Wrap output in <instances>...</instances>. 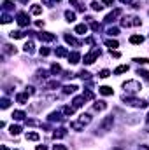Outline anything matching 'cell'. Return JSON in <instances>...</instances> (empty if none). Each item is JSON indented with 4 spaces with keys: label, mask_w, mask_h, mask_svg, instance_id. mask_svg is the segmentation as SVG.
Wrapping results in <instances>:
<instances>
[{
    "label": "cell",
    "mask_w": 149,
    "mask_h": 150,
    "mask_svg": "<svg viewBox=\"0 0 149 150\" xmlns=\"http://www.w3.org/2000/svg\"><path fill=\"white\" fill-rule=\"evenodd\" d=\"M123 87H125L126 93H132V94H135V93H139V91L142 89V86H141L137 80H126V82L123 84Z\"/></svg>",
    "instance_id": "6da1fadb"
},
{
    "label": "cell",
    "mask_w": 149,
    "mask_h": 150,
    "mask_svg": "<svg viewBox=\"0 0 149 150\" xmlns=\"http://www.w3.org/2000/svg\"><path fill=\"white\" fill-rule=\"evenodd\" d=\"M123 101L130 107H139V108H146L148 103L144 100H137V98H130V96H123Z\"/></svg>",
    "instance_id": "7a4b0ae2"
},
{
    "label": "cell",
    "mask_w": 149,
    "mask_h": 150,
    "mask_svg": "<svg viewBox=\"0 0 149 150\" xmlns=\"http://www.w3.org/2000/svg\"><path fill=\"white\" fill-rule=\"evenodd\" d=\"M98 56H100V49L93 47L91 52H88V54L84 56V63H86V65H91V63H95V59H97Z\"/></svg>",
    "instance_id": "3957f363"
},
{
    "label": "cell",
    "mask_w": 149,
    "mask_h": 150,
    "mask_svg": "<svg viewBox=\"0 0 149 150\" xmlns=\"http://www.w3.org/2000/svg\"><path fill=\"white\" fill-rule=\"evenodd\" d=\"M112 124H114V117L109 115V117H105V119L100 122V129H102V131H109V129L112 128Z\"/></svg>",
    "instance_id": "277c9868"
},
{
    "label": "cell",
    "mask_w": 149,
    "mask_h": 150,
    "mask_svg": "<svg viewBox=\"0 0 149 150\" xmlns=\"http://www.w3.org/2000/svg\"><path fill=\"white\" fill-rule=\"evenodd\" d=\"M16 21H18L19 26H28V24H30V19H28L26 12H19V14L16 16Z\"/></svg>",
    "instance_id": "5b68a950"
},
{
    "label": "cell",
    "mask_w": 149,
    "mask_h": 150,
    "mask_svg": "<svg viewBox=\"0 0 149 150\" xmlns=\"http://www.w3.org/2000/svg\"><path fill=\"white\" fill-rule=\"evenodd\" d=\"M37 38L40 40V42H53L56 37L53 35V33H47V31H40V33H37Z\"/></svg>",
    "instance_id": "8992f818"
},
{
    "label": "cell",
    "mask_w": 149,
    "mask_h": 150,
    "mask_svg": "<svg viewBox=\"0 0 149 150\" xmlns=\"http://www.w3.org/2000/svg\"><path fill=\"white\" fill-rule=\"evenodd\" d=\"M119 14H121V9H114L111 14H107V16H105V21H107V23H111V21H114Z\"/></svg>",
    "instance_id": "52a82bcc"
},
{
    "label": "cell",
    "mask_w": 149,
    "mask_h": 150,
    "mask_svg": "<svg viewBox=\"0 0 149 150\" xmlns=\"http://www.w3.org/2000/svg\"><path fill=\"white\" fill-rule=\"evenodd\" d=\"M79 59H81V54H79L77 51H74V52H70V54H68V63L76 65V63H79Z\"/></svg>",
    "instance_id": "ba28073f"
},
{
    "label": "cell",
    "mask_w": 149,
    "mask_h": 150,
    "mask_svg": "<svg viewBox=\"0 0 149 150\" xmlns=\"http://www.w3.org/2000/svg\"><path fill=\"white\" fill-rule=\"evenodd\" d=\"M54 54H56L58 58H65V56H68L70 52H68L65 47H56V49H54Z\"/></svg>",
    "instance_id": "9c48e42d"
},
{
    "label": "cell",
    "mask_w": 149,
    "mask_h": 150,
    "mask_svg": "<svg viewBox=\"0 0 149 150\" xmlns=\"http://www.w3.org/2000/svg\"><path fill=\"white\" fill-rule=\"evenodd\" d=\"M74 31H76V33H77V35H84V33H86V31H88V26H86V24H84V23H83V24H77V26H76V30H74Z\"/></svg>",
    "instance_id": "30bf717a"
},
{
    "label": "cell",
    "mask_w": 149,
    "mask_h": 150,
    "mask_svg": "<svg viewBox=\"0 0 149 150\" xmlns=\"http://www.w3.org/2000/svg\"><path fill=\"white\" fill-rule=\"evenodd\" d=\"M142 42H144V37L142 35H132L130 37V44H135L137 45V44H142Z\"/></svg>",
    "instance_id": "8fae6325"
},
{
    "label": "cell",
    "mask_w": 149,
    "mask_h": 150,
    "mask_svg": "<svg viewBox=\"0 0 149 150\" xmlns=\"http://www.w3.org/2000/svg\"><path fill=\"white\" fill-rule=\"evenodd\" d=\"M98 91H100V94H104V96H111V94H112V87H109V86H102V87H98Z\"/></svg>",
    "instance_id": "7c38bea8"
},
{
    "label": "cell",
    "mask_w": 149,
    "mask_h": 150,
    "mask_svg": "<svg viewBox=\"0 0 149 150\" xmlns=\"http://www.w3.org/2000/svg\"><path fill=\"white\" fill-rule=\"evenodd\" d=\"M65 42H67V44H70V45H76V47H79V45H81V44H79L72 35H65Z\"/></svg>",
    "instance_id": "4fadbf2b"
},
{
    "label": "cell",
    "mask_w": 149,
    "mask_h": 150,
    "mask_svg": "<svg viewBox=\"0 0 149 150\" xmlns=\"http://www.w3.org/2000/svg\"><path fill=\"white\" fill-rule=\"evenodd\" d=\"M125 72H128V65H119L112 73H114V75H121V73H125Z\"/></svg>",
    "instance_id": "5bb4252c"
},
{
    "label": "cell",
    "mask_w": 149,
    "mask_h": 150,
    "mask_svg": "<svg viewBox=\"0 0 149 150\" xmlns=\"http://www.w3.org/2000/svg\"><path fill=\"white\" fill-rule=\"evenodd\" d=\"M16 101L25 105V103L28 101V93H21V94H18V96H16Z\"/></svg>",
    "instance_id": "9a60e30c"
},
{
    "label": "cell",
    "mask_w": 149,
    "mask_h": 150,
    "mask_svg": "<svg viewBox=\"0 0 149 150\" xmlns=\"http://www.w3.org/2000/svg\"><path fill=\"white\" fill-rule=\"evenodd\" d=\"M12 119H14V121H23V119H25V112L14 110V112H12Z\"/></svg>",
    "instance_id": "2e32d148"
},
{
    "label": "cell",
    "mask_w": 149,
    "mask_h": 150,
    "mask_svg": "<svg viewBox=\"0 0 149 150\" xmlns=\"http://www.w3.org/2000/svg\"><path fill=\"white\" fill-rule=\"evenodd\" d=\"M76 89H77V86L68 84V86H65V87H63V93H65V94H72V93H76Z\"/></svg>",
    "instance_id": "e0dca14e"
},
{
    "label": "cell",
    "mask_w": 149,
    "mask_h": 150,
    "mask_svg": "<svg viewBox=\"0 0 149 150\" xmlns=\"http://www.w3.org/2000/svg\"><path fill=\"white\" fill-rule=\"evenodd\" d=\"M84 101H86V100H84V96H77V98H74V107H76V108H79V107H83V105H84Z\"/></svg>",
    "instance_id": "ac0fdd59"
},
{
    "label": "cell",
    "mask_w": 149,
    "mask_h": 150,
    "mask_svg": "<svg viewBox=\"0 0 149 150\" xmlns=\"http://www.w3.org/2000/svg\"><path fill=\"white\" fill-rule=\"evenodd\" d=\"M65 19H67L68 23L76 21V12H72V10H65Z\"/></svg>",
    "instance_id": "d6986e66"
},
{
    "label": "cell",
    "mask_w": 149,
    "mask_h": 150,
    "mask_svg": "<svg viewBox=\"0 0 149 150\" xmlns=\"http://www.w3.org/2000/svg\"><path fill=\"white\" fill-rule=\"evenodd\" d=\"M49 121H51V122H54V121L60 122V121H61V114H60V112H53V114L49 115Z\"/></svg>",
    "instance_id": "ffe728a7"
},
{
    "label": "cell",
    "mask_w": 149,
    "mask_h": 150,
    "mask_svg": "<svg viewBox=\"0 0 149 150\" xmlns=\"http://www.w3.org/2000/svg\"><path fill=\"white\" fill-rule=\"evenodd\" d=\"M70 128H72L74 131H83V129H84V124L79 121V122H72V124H70Z\"/></svg>",
    "instance_id": "44dd1931"
},
{
    "label": "cell",
    "mask_w": 149,
    "mask_h": 150,
    "mask_svg": "<svg viewBox=\"0 0 149 150\" xmlns=\"http://www.w3.org/2000/svg\"><path fill=\"white\" fill-rule=\"evenodd\" d=\"M105 45H107V47H111V51H114L116 47H119L118 40H105Z\"/></svg>",
    "instance_id": "7402d4cb"
},
{
    "label": "cell",
    "mask_w": 149,
    "mask_h": 150,
    "mask_svg": "<svg viewBox=\"0 0 149 150\" xmlns=\"http://www.w3.org/2000/svg\"><path fill=\"white\" fill-rule=\"evenodd\" d=\"M4 52H5V54H16V47L5 44V45H4Z\"/></svg>",
    "instance_id": "603a6c76"
},
{
    "label": "cell",
    "mask_w": 149,
    "mask_h": 150,
    "mask_svg": "<svg viewBox=\"0 0 149 150\" xmlns=\"http://www.w3.org/2000/svg\"><path fill=\"white\" fill-rule=\"evenodd\" d=\"M79 121H81V122H83V124L86 126V124H90V122H91V115H90V114H83Z\"/></svg>",
    "instance_id": "cb8c5ba5"
},
{
    "label": "cell",
    "mask_w": 149,
    "mask_h": 150,
    "mask_svg": "<svg viewBox=\"0 0 149 150\" xmlns=\"http://www.w3.org/2000/svg\"><path fill=\"white\" fill-rule=\"evenodd\" d=\"M53 136H54V138H63V136H67V129H63V128H61V129H56Z\"/></svg>",
    "instance_id": "d4e9b609"
},
{
    "label": "cell",
    "mask_w": 149,
    "mask_h": 150,
    "mask_svg": "<svg viewBox=\"0 0 149 150\" xmlns=\"http://www.w3.org/2000/svg\"><path fill=\"white\" fill-rule=\"evenodd\" d=\"M23 49H25V52H28V54H32V52L35 51V49H33V42H26Z\"/></svg>",
    "instance_id": "484cf974"
},
{
    "label": "cell",
    "mask_w": 149,
    "mask_h": 150,
    "mask_svg": "<svg viewBox=\"0 0 149 150\" xmlns=\"http://www.w3.org/2000/svg\"><path fill=\"white\" fill-rule=\"evenodd\" d=\"M40 136H39V133H26V140H30V142H37Z\"/></svg>",
    "instance_id": "4316f807"
},
{
    "label": "cell",
    "mask_w": 149,
    "mask_h": 150,
    "mask_svg": "<svg viewBox=\"0 0 149 150\" xmlns=\"http://www.w3.org/2000/svg\"><path fill=\"white\" fill-rule=\"evenodd\" d=\"M11 37H12V38H23L25 33H23L21 30H16V31H11Z\"/></svg>",
    "instance_id": "83f0119b"
},
{
    "label": "cell",
    "mask_w": 149,
    "mask_h": 150,
    "mask_svg": "<svg viewBox=\"0 0 149 150\" xmlns=\"http://www.w3.org/2000/svg\"><path fill=\"white\" fill-rule=\"evenodd\" d=\"M60 72H61V66H60L58 63L51 65V73H53V75H56V73H60Z\"/></svg>",
    "instance_id": "f1b7e54d"
},
{
    "label": "cell",
    "mask_w": 149,
    "mask_h": 150,
    "mask_svg": "<svg viewBox=\"0 0 149 150\" xmlns=\"http://www.w3.org/2000/svg\"><path fill=\"white\" fill-rule=\"evenodd\" d=\"M107 108V103L105 101H97L95 103V110H105Z\"/></svg>",
    "instance_id": "f546056e"
},
{
    "label": "cell",
    "mask_w": 149,
    "mask_h": 150,
    "mask_svg": "<svg viewBox=\"0 0 149 150\" xmlns=\"http://www.w3.org/2000/svg\"><path fill=\"white\" fill-rule=\"evenodd\" d=\"M46 87H47V89H58V87H60V82H58V80H51Z\"/></svg>",
    "instance_id": "4dcf8cb0"
},
{
    "label": "cell",
    "mask_w": 149,
    "mask_h": 150,
    "mask_svg": "<svg viewBox=\"0 0 149 150\" xmlns=\"http://www.w3.org/2000/svg\"><path fill=\"white\" fill-rule=\"evenodd\" d=\"M32 14H35V16L42 14V7H40V5H33V7H32Z\"/></svg>",
    "instance_id": "1f68e13d"
},
{
    "label": "cell",
    "mask_w": 149,
    "mask_h": 150,
    "mask_svg": "<svg viewBox=\"0 0 149 150\" xmlns=\"http://www.w3.org/2000/svg\"><path fill=\"white\" fill-rule=\"evenodd\" d=\"M107 33H109L111 37H116V35L119 33V28H116V26H112V28H109V30H107Z\"/></svg>",
    "instance_id": "d6a6232c"
},
{
    "label": "cell",
    "mask_w": 149,
    "mask_h": 150,
    "mask_svg": "<svg viewBox=\"0 0 149 150\" xmlns=\"http://www.w3.org/2000/svg\"><path fill=\"white\" fill-rule=\"evenodd\" d=\"M21 133V126H11V135H19Z\"/></svg>",
    "instance_id": "836d02e7"
},
{
    "label": "cell",
    "mask_w": 149,
    "mask_h": 150,
    "mask_svg": "<svg viewBox=\"0 0 149 150\" xmlns=\"http://www.w3.org/2000/svg\"><path fill=\"white\" fill-rule=\"evenodd\" d=\"M109 75H111L109 70H100V72H98V77H100V79H107Z\"/></svg>",
    "instance_id": "e575fe53"
},
{
    "label": "cell",
    "mask_w": 149,
    "mask_h": 150,
    "mask_svg": "<svg viewBox=\"0 0 149 150\" xmlns=\"http://www.w3.org/2000/svg\"><path fill=\"white\" fill-rule=\"evenodd\" d=\"M74 108H76V107H63V114H65V115H72V114H74Z\"/></svg>",
    "instance_id": "d590c367"
},
{
    "label": "cell",
    "mask_w": 149,
    "mask_h": 150,
    "mask_svg": "<svg viewBox=\"0 0 149 150\" xmlns=\"http://www.w3.org/2000/svg\"><path fill=\"white\" fill-rule=\"evenodd\" d=\"M133 61H137L139 65H148V63H149V58H135Z\"/></svg>",
    "instance_id": "8d00e7d4"
},
{
    "label": "cell",
    "mask_w": 149,
    "mask_h": 150,
    "mask_svg": "<svg viewBox=\"0 0 149 150\" xmlns=\"http://www.w3.org/2000/svg\"><path fill=\"white\" fill-rule=\"evenodd\" d=\"M12 5H14V3H12V2H9V0H5V2H4V5H2V7H4V10H11V9H12Z\"/></svg>",
    "instance_id": "74e56055"
},
{
    "label": "cell",
    "mask_w": 149,
    "mask_h": 150,
    "mask_svg": "<svg viewBox=\"0 0 149 150\" xmlns=\"http://www.w3.org/2000/svg\"><path fill=\"white\" fill-rule=\"evenodd\" d=\"M91 7H93V10H102L104 9V5L98 3V2H91Z\"/></svg>",
    "instance_id": "f35d334b"
},
{
    "label": "cell",
    "mask_w": 149,
    "mask_h": 150,
    "mask_svg": "<svg viewBox=\"0 0 149 150\" xmlns=\"http://www.w3.org/2000/svg\"><path fill=\"white\" fill-rule=\"evenodd\" d=\"M9 105H11V101H9L7 98H2V101H0V107H2V108H9Z\"/></svg>",
    "instance_id": "ab89813d"
},
{
    "label": "cell",
    "mask_w": 149,
    "mask_h": 150,
    "mask_svg": "<svg viewBox=\"0 0 149 150\" xmlns=\"http://www.w3.org/2000/svg\"><path fill=\"white\" fill-rule=\"evenodd\" d=\"M79 77H81L83 80H88V79H90V72H84V70H83V72H79Z\"/></svg>",
    "instance_id": "60d3db41"
},
{
    "label": "cell",
    "mask_w": 149,
    "mask_h": 150,
    "mask_svg": "<svg viewBox=\"0 0 149 150\" xmlns=\"http://www.w3.org/2000/svg\"><path fill=\"white\" fill-rule=\"evenodd\" d=\"M83 96H84V100H91V98H93V96H95V94H93V93H91V91H90V89H86V91H84V94H83Z\"/></svg>",
    "instance_id": "b9f144b4"
},
{
    "label": "cell",
    "mask_w": 149,
    "mask_h": 150,
    "mask_svg": "<svg viewBox=\"0 0 149 150\" xmlns=\"http://www.w3.org/2000/svg\"><path fill=\"white\" fill-rule=\"evenodd\" d=\"M139 75H142L146 80H149V72H146V70H139Z\"/></svg>",
    "instance_id": "7bdbcfd3"
},
{
    "label": "cell",
    "mask_w": 149,
    "mask_h": 150,
    "mask_svg": "<svg viewBox=\"0 0 149 150\" xmlns=\"http://www.w3.org/2000/svg\"><path fill=\"white\" fill-rule=\"evenodd\" d=\"M9 21H11V16H9V14H4V16H2V23H4V24H7Z\"/></svg>",
    "instance_id": "ee69618b"
},
{
    "label": "cell",
    "mask_w": 149,
    "mask_h": 150,
    "mask_svg": "<svg viewBox=\"0 0 149 150\" xmlns=\"http://www.w3.org/2000/svg\"><path fill=\"white\" fill-rule=\"evenodd\" d=\"M91 28H93L95 31H98V30H100V24H98L97 21H91Z\"/></svg>",
    "instance_id": "f6af8a7d"
},
{
    "label": "cell",
    "mask_w": 149,
    "mask_h": 150,
    "mask_svg": "<svg viewBox=\"0 0 149 150\" xmlns=\"http://www.w3.org/2000/svg\"><path fill=\"white\" fill-rule=\"evenodd\" d=\"M49 52H51V51H49L47 47H42V49H40V54H42V56H47Z\"/></svg>",
    "instance_id": "bcb514c9"
},
{
    "label": "cell",
    "mask_w": 149,
    "mask_h": 150,
    "mask_svg": "<svg viewBox=\"0 0 149 150\" xmlns=\"http://www.w3.org/2000/svg\"><path fill=\"white\" fill-rule=\"evenodd\" d=\"M53 150H68V149H67L65 145H54V147H53Z\"/></svg>",
    "instance_id": "7dc6e473"
},
{
    "label": "cell",
    "mask_w": 149,
    "mask_h": 150,
    "mask_svg": "<svg viewBox=\"0 0 149 150\" xmlns=\"http://www.w3.org/2000/svg\"><path fill=\"white\" fill-rule=\"evenodd\" d=\"M37 124H40L39 121H26V126H37Z\"/></svg>",
    "instance_id": "c3c4849f"
},
{
    "label": "cell",
    "mask_w": 149,
    "mask_h": 150,
    "mask_svg": "<svg viewBox=\"0 0 149 150\" xmlns=\"http://www.w3.org/2000/svg\"><path fill=\"white\" fill-rule=\"evenodd\" d=\"M26 93H28V94H33V93H35V89L30 86V87H26Z\"/></svg>",
    "instance_id": "681fc988"
},
{
    "label": "cell",
    "mask_w": 149,
    "mask_h": 150,
    "mask_svg": "<svg viewBox=\"0 0 149 150\" xmlns=\"http://www.w3.org/2000/svg\"><path fill=\"white\" fill-rule=\"evenodd\" d=\"M102 2H104L105 5H112V3H114V0H102Z\"/></svg>",
    "instance_id": "f907efd6"
},
{
    "label": "cell",
    "mask_w": 149,
    "mask_h": 150,
    "mask_svg": "<svg viewBox=\"0 0 149 150\" xmlns=\"http://www.w3.org/2000/svg\"><path fill=\"white\" fill-rule=\"evenodd\" d=\"M111 52H112V56H114V58H119V56H121V54H119L118 51H111Z\"/></svg>",
    "instance_id": "816d5d0a"
},
{
    "label": "cell",
    "mask_w": 149,
    "mask_h": 150,
    "mask_svg": "<svg viewBox=\"0 0 149 150\" xmlns=\"http://www.w3.org/2000/svg\"><path fill=\"white\" fill-rule=\"evenodd\" d=\"M35 150H47V147H46V145H39Z\"/></svg>",
    "instance_id": "f5cc1de1"
},
{
    "label": "cell",
    "mask_w": 149,
    "mask_h": 150,
    "mask_svg": "<svg viewBox=\"0 0 149 150\" xmlns=\"http://www.w3.org/2000/svg\"><path fill=\"white\" fill-rule=\"evenodd\" d=\"M42 2H44L46 5H51V3H53V0H42Z\"/></svg>",
    "instance_id": "db71d44e"
},
{
    "label": "cell",
    "mask_w": 149,
    "mask_h": 150,
    "mask_svg": "<svg viewBox=\"0 0 149 150\" xmlns=\"http://www.w3.org/2000/svg\"><path fill=\"white\" fill-rule=\"evenodd\" d=\"M119 2H123V3H130V0H119Z\"/></svg>",
    "instance_id": "11a10c76"
},
{
    "label": "cell",
    "mask_w": 149,
    "mask_h": 150,
    "mask_svg": "<svg viewBox=\"0 0 149 150\" xmlns=\"http://www.w3.org/2000/svg\"><path fill=\"white\" fill-rule=\"evenodd\" d=\"M2 150H9V149H7V147H5V145H2Z\"/></svg>",
    "instance_id": "9f6ffc18"
},
{
    "label": "cell",
    "mask_w": 149,
    "mask_h": 150,
    "mask_svg": "<svg viewBox=\"0 0 149 150\" xmlns=\"http://www.w3.org/2000/svg\"><path fill=\"white\" fill-rule=\"evenodd\" d=\"M146 119H148V122H149V114H148V117H146Z\"/></svg>",
    "instance_id": "6f0895ef"
},
{
    "label": "cell",
    "mask_w": 149,
    "mask_h": 150,
    "mask_svg": "<svg viewBox=\"0 0 149 150\" xmlns=\"http://www.w3.org/2000/svg\"><path fill=\"white\" fill-rule=\"evenodd\" d=\"M56 2H58V0H56Z\"/></svg>",
    "instance_id": "680465c9"
}]
</instances>
